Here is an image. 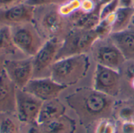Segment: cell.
Segmentation results:
<instances>
[{"instance_id": "obj_13", "label": "cell", "mask_w": 134, "mask_h": 133, "mask_svg": "<svg viewBox=\"0 0 134 133\" xmlns=\"http://www.w3.org/2000/svg\"><path fill=\"white\" fill-rule=\"evenodd\" d=\"M16 91L17 87L3 69L0 72V113L16 109Z\"/></svg>"}, {"instance_id": "obj_4", "label": "cell", "mask_w": 134, "mask_h": 133, "mask_svg": "<svg viewBox=\"0 0 134 133\" xmlns=\"http://www.w3.org/2000/svg\"><path fill=\"white\" fill-rule=\"evenodd\" d=\"M99 37L93 30H85L73 28L62 40V46L58 53L56 61L92 50Z\"/></svg>"}, {"instance_id": "obj_31", "label": "cell", "mask_w": 134, "mask_h": 133, "mask_svg": "<svg viewBox=\"0 0 134 133\" xmlns=\"http://www.w3.org/2000/svg\"><path fill=\"white\" fill-rule=\"evenodd\" d=\"M119 7H129L133 8L134 0H118Z\"/></svg>"}, {"instance_id": "obj_29", "label": "cell", "mask_w": 134, "mask_h": 133, "mask_svg": "<svg viewBox=\"0 0 134 133\" xmlns=\"http://www.w3.org/2000/svg\"><path fill=\"white\" fill-rule=\"evenodd\" d=\"M23 2L25 0H0V9H6Z\"/></svg>"}, {"instance_id": "obj_37", "label": "cell", "mask_w": 134, "mask_h": 133, "mask_svg": "<svg viewBox=\"0 0 134 133\" xmlns=\"http://www.w3.org/2000/svg\"><path fill=\"white\" fill-rule=\"evenodd\" d=\"M133 9H134V4H133Z\"/></svg>"}, {"instance_id": "obj_28", "label": "cell", "mask_w": 134, "mask_h": 133, "mask_svg": "<svg viewBox=\"0 0 134 133\" xmlns=\"http://www.w3.org/2000/svg\"><path fill=\"white\" fill-rule=\"evenodd\" d=\"M121 133H134V120L121 122Z\"/></svg>"}, {"instance_id": "obj_9", "label": "cell", "mask_w": 134, "mask_h": 133, "mask_svg": "<svg viewBox=\"0 0 134 133\" xmlns=\"http://www.w3.org/2000/svg\"><path fill=\"white\" fill-rule=\"evenodd\" d=\"M43 101L23 89L16 91V112L18 120L25 124H36Z\"/></svg>"}, {"instance_id": "obj_5", "label": "cell", "mask_w": 134, "mask_h": 133, "mask_svg": "<svg viewBox=\"0 0 134 133\" xmlns=\"http://www.w3.org/2000/svg\"><path fill=\"white\" fill-rule=\"evenodd\" d=\"M10 27L14 46L27 56H35L46 41L33 22Z\"/></svg>"}, {"instance_id": "obj_26", "label": "cell", "mask_w": 134, "mask_h": 133, "mask_svg": "<svg viewBox=\"0 0 134 133\" xmlns=\"http://www.w3.org/2000/svg\"><path fill=\"white\" fill-rule=\"evenodd\" d=\"M99 0H81V11L85 14H89L96 11L100 8Z\"/></svg>"}, {"instance_id": "obj_35", "label": "cell", "mask_w": 134, "mask_h": 133, "mask_svg": "<svg viewBox=\"0 0 134 133\" xmlns=\"http://www.w3.org/2000/svg\"><path fill=\"white\" fill-rule=\"evenodd\" d=\"M129 28L134 29V15H133V17H132V21H131V24H130Z\"/></svg>"}, {"instance_id": "obj_2", "label": "cell", "mask_w": 134, "mask_h": 133, "mask_svg": "<svg viewBox=\"0 0 134 133\" xmlns=\"http://www.w3.org/2000/svg\"><path fill=\"white\" fill-rule=\"evenodd\" d=\"M33 23L46 39L58 38L63 40L73 28L70 19L59 14L58 6L56 5L36 7Z\"/></svg>"}, {"instance_id": "obj_20", "label": "cell", "mask_w": 134, "mask_h": 133, "mask_svg": "<svg viewBox=\"0 0 134 133\" xmlns=\"http://www.w3.org/2000/svg\"><path fill=\"white\" fill-rule=\"evenodd\" d=\"M16 47L12 38L11 27L3 25L0 27V51H12Z\"/></svg>"}, {"instance_id": "obj_1", "label": "cell", "mask_w": 134, "mask_h": 133, "mask_svg": "<svg viewBox=\"0 0 134 133\" xmlns=\"http://www.w3.org/2000/svg\"><path fill=\"white\" fill-rule=\"evenodd\" d=\"M68 106L78 116L83 124L110 117L114 113L115 102L113 97L94 88H79L65 98Z\"/></svg>"}, {"instance_id": "obj_18", "label": "cell", "mask_w": 134, "mask_h": 133, "mask_svg": "<svg viewBox=\"0 0 134 133\" xmlns=\"http://www.w3.org/2000/svg\"><path fill=\"white\" fill-rule=\"evenodd\" d=\"M133 15V8L119 7L114 13V20L113 24L112 33L121 32L129 28Z\"/></svg>"}, {"instance_id": "obj_32", "label": "cell", "mask_w": 134, "mask_h": 133, "mask_svg": "<svg viewBox=\"0 0 134 133\" xmlns=\"http://www.w3.org/2000/svg\"><path fill=\"white\" fill-rule=\"evenodd\" d=\"M27 133H42L40 128L37 127L36 125H32V127H30V128L28 130Z\"/></svg>"}, {"instance_id": "obj_34", "label": "cell", "mask_w": 134, "mask_h": 133, "mask_svg": "<svg viewBox=\"0 0 134 133\" xmlns=\"http://www.w3.org/2000/svg\"><path fill=\"white\" fill-rule=\"evenodd\" d=\"M129 84H130L131 88L134 90V78L129 80Z\"/></svg>"}, {"instance_id": "obj_22", "label": "cell", "mask_w": 134, "mask_h": 133, "mask_svg": "<svg viewBox=\"0 0 134 133\" xmlns=\"http://www.w3.org/2000/svg\"><path fill=\"white\" fill-rule=\"evenodd\" d=\"M93 133H117L116 121L110 117H105L96 120Z\"/></svg>"}, {"instance_id": "obj_16", "label": "cell", "mask_w": 134, "mask_h": 133, "mask_svg": "<svg viewBox=\"0 0 134 133\" xmlns=\"http://www.w3.org/2000/svg\"><path fill=\"white\" fill-rule=\"evenodd\" d=\"M69 19L71 22L72 28L93 30L100 21V8L89 14L83 13L80 10Z\"/></svg>"}, {"instance_id": "obj_6", "label": "cell", "mask_w": 134, "mask_h": 133, "mask_svg": "<svg viewBox=\"0 0 134 133\" xmlns=\"http://www.w3.org/2000/svg\"><path fill=\"white\" fill-rule=\"evenodd\" d=\"M62 43V39L58 38L46 39L39 51L32 57L33 78L48 77L51 76L52 65L56 61Z\"/></svg>"}, {"instance_id": "obj_10", "label": "cell", "mask_w": 134, "mask_h": 133, "mask_svg": "<svg viewBox=\"0 0 134 133\" xmlns=\"http://www.w3.org/2000/svg\"><path fill=\"white\" fill-rule=\"evenodd\" d=\"M67 87L55 82L51 77H34L29 80L24 91L32 95L43 102L57 99Z\"/></svg>"}, {"instance_id": "obj_7", "label": "cell", "mask_w": 134, "mask_h": 133, "mask_svg": "<svg viewBox=\"0 0 134 133\" xmlns=\"http://www.w3.org/2000/svg\"><path fill=\"white\" fill-rule=\"evenodd\" d=\"M92 50L96 64L118 71L121 70L126 61L121 50L110 38L98 39Z\"/></svg>"}, {"instance_id": "obj_17", "label": "cell", "mask_w": 134, "mask_h": 133, "mask_svg": "<svg viewBox=\"0 0 134 133\" xmlns=\"http://www.w3.org/2000/svg\"><path fill=\"white\" fill-rule=\"evenodd\" d=\"M39 126L42 133H73L74 130V120L65 115Z\"/></svg>"}, {"instance_id": "obj_23", "label": "cell", "mask_w": 134, "mask_h": 133, "mask_svg": "<svg viewBox=\"0 0 134 133\" xmlns=\"http://www.w3.org/2000/svg\"><path fill=\"white\" fill-rule=\"evenodd\" d=\"M81 1V0H67L58 6L59 14L65 18H70L80 10Z\"/></svg>"}, {"instance_id": "obj_24", "label": "cell", "mask_w": 134, "mask_h": 133, "mask_svg": "<svg viewBox=\"0 0 134 133\" xmlns=\"http://www.w3.org/2000/svg\"><path fill=\"white\" fill-rule=\"evenodd\" d=\"M0 133H19L18 126L10 117H4L0 121Z\"/></svg>"}, {"instance_id": "obj_19", "label": "cell", "mask_w": 134, "mask_h": 133, "mask_svg": "<svg viewBox=\"0 0 134 133\" xmlns=\"http://www.w3.org/2000/svg\"><path fill=\"white\" fill-rule=\"evenodd\" d=\"M113 115L120 122L134 120V99L115 103Z\"/></svg>"}, {"instance_id": "obj_3", "label": "cell", "mask_w": 134, "mask_h": 133, "mask_svg": "<svg viewBox=\"0 0 134 133\" xmlns=\"http://www.w3.org/2000/svg\"><path fill=\"white\" fill-rule=\"evenodd\" d=\"M90 67L87 54L74 55L57 60L51 70V77L57 83L69 87L83 79Z\"/></svg>"}, {"instance_id": "obj_8", "label": "cell", "mask_w": 134, "mask_h": 133, "mask_svg": "<svg viewBox=\"0 0 134 133\" xmlns=\"http://www.w3.org/2000/svg\"><path fill=\"white\" fill-rule=\"evenodd\" d=\"M93 88L110 97L117 96L121 90L120 71L96 64L93 77Z\"/></svg>"}, {"instance_id": "obj_11", "label": "cell", "mask_w": 134, "mask_h": 133, "mask_svg": "<svg viewBox=\"0 0 134 133\" xmlns=\"http://www.w3.org/2000/svg\"><path fill=\"white\" fill-rule=\"evenodd\" d=\"M3 70L17 88L23 89L33 78L32 57L6 60L3 61Z\"/></svg>"}, {"instance_id": "obj_27", "label": "cell", "mask_w": 134, "mask_h": 133, "mask_svg": "<svg viewBox=\"0 0 134 133\" xmlns=\"http://www.w3.org/2000/svg\"><path fill=\"white\" fill-rule=\"evenodd\" d=\"M67 0H25V3L37 7H42V6H49V5H56L59 6L65 3Z\"/></svg>"}, {"instance_id": "obj_33", "label": "cell", "mask_w": 134, "mask_h": 133, "mask_svg": "<svg viewBox=\"0 0 134 133\" xmlns=\"http://www.w3.org/2000/svg\"><path fill=\"white\" fill-rule=\"evenodd\" d=\"M111 1H113V0H99V4H100L101 7L107 4V3H110V2H111Z\"/></svg>"}, {"instance_id": "obj_30", "label": "cell", "mask_w": 134, "mask_h": 133, "mask_svg": "<svg viewBox=\"0 0 134 133\" xmlns=\"http://www.w3.org/2000/svg\"><path fill=\"white\" fill-rule=\"evenodd\" d=\"M125 75L129 78V80L134 78V61H131V62L128 65L125 69Z\"/></svg>"}, {"instance_id": "obj_15", "label": "cell", "mask_w": 134, "mask_h": 133, "mask_svg": "<svg viewBox=\"0 0 134 133\" xmlns=\"http://www.w3.org/2000/svg\"><path fill=\"white\" fill-rule=\"evenodd\" d=\"M65 106L57 98L43 102L37 119V125H41L65 115Z\"/></svg>"}, {"instance_id": "obj_12", "label": "cell", "mask_w": 134, "mask_h": 133, "mask_svg": "<svg viewBox=\"0 0 134 133\" xmlns=\"http://www.w3.org/2000/svg\"><path fill=\"white\" fill-rule=\"evenodd\" d=\"M35 10V7L25 2L6 9H0V22L9 26L33 22Z\"/></svg>"}, {"instance_id": "obj_14", "label": "cell", "mask_w": 134, "mask_h": 133, "mask_svg": "<svg viewBox=\"0 0 134 133\" xmlns=\"http://www.w3.org/2000/svg\"><path fill=\"white\" fill-rule=\"evenodd\" d=\"M109 38L118 47L126 61H134V29L129 28L124 31L113 32Z\"/></svg>"}, {"instance_id": "obj_25", "label": "cell", "mask_w": 134, "mask_h": 133, "mask_svg": "<svg viewBox=\"0 0 134 133\" xmlns=\"http://www.w3.org/2000/svg\"><path fill=\"white\" fill-rule=\"evenodd\" d=\"M119 8L118 0H113V1L102 6L100 7V20L105 18L106 17L113 14Z\"/></svg>"}, {"instance_id": "obj_36", "label": "cell", "mask_w": 134, "mask_h": 133, "mask_svg": "<svg viewBox=\"0 0 134 133\" xmlns=\"http://www.w3.org/2000/svg\"><path fill=\"white\" fill-rule=\"evenodd\" d=\"M0 67H3V62H2L1 60H0Z\"/></svg>"}, {"instance_id": "obj_21", "label": "cell", "mask_w": 134, "mask_h": 133, "mask_svg": "<svg viewBox=\"0 0 134 133\" xmlns=\"http://www.w3.org/2000/svg\"><path fill=\"white\" fill-rule=\"evenodd\" d=\"M114 20V14L101 19L98 25L94 29L99 37V39H104L109 38L112 33L113 24Z\"/></svg>"}]
</instances>
